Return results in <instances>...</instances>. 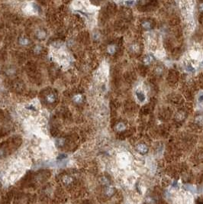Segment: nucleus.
<instances>
[{
	"label": "nucleus",
	"mask_w": 203,
	"mask_h": 204,
	"mask_svg": "<svg viewBox=\"0 0 203 204\" xmlns=\"http://www.w3.org/2000/svg\"><path fill=\"white\" fill-rule=\"evenodd\" d=\"M72 181V179L70 178V177H67L66 179H64V182H65V184H69L70 182Z\"/></svg>",
	"instance_id": "8"
},
{
	"label": "nucleus",
	"mask_w": 203,
	"mask_h": 204,
	"mask_svg": "<svg viewBox=\"0 0 203 204\" xmlns=\"http://www.w3.org/2000/svg\"><path fill=\"white\" fill-rule=\"evenodd\" d=\"M124 128H125V126H124V125H123L122 123H120V124H118V126H117L118 130H122Z\"/></svg>",
	"instance_id": "9"
},
{
	"label": "nucleus",
	"mask_w": 203,
	"mask_h": 204,
	"mask_svg": "<svg viewBox=\"0 0 203 204\" xmlns=\"http://www.w3.org/2000/svg\"><path fill=\"white\" fill-rule=\"evenodd\" d=\"M176 184H177V183L175 181V182H174V184H173V186H176Z\"/></svg>",
	"instance_id": "14"
},
{
	"label": "nucleus",
	"mask_w": 203,
	"mask_h": 204,
	"mask_svg": "<svg viewBox=\"0 0 203 204\" xmlns=\"http://www.w3.org/2000/svg\"><path fill=\"white\" fill-rule=\"evenodd\" d=\"M196 120H197V122H203V117H202V116H199V117H198L196 119Z\"/></svg>",
	"instance_id": "12"
},
{
	"label": "nucleus",
	"mask_w": 203,
	"mask_h": 204,
	"mask_svg": "<svg viewBox=\"0 0 203 204\" xmlns=\"http://www.w3.org/2000/svg\"><path fill=\"white\" fill-rule=\"evenodd\" d=\"M41 51H42V48H41V46H36L35 48V53L37 54H39L41 52Z\"/></svg>",
	"instance_id": "7"
},
{
	"label": "nucleus",
	"mask_w": 203,
	"mask_h": 204,
	"mask_svg": "<svg viewBox=\"0 0 203 204\" xmlns=\"http://www.w3.org/2000/svg\"><path fill=\"white\" fill-rule=\"evenodd\" d=\"M137 96H138V99L140 102H143L144 99H145V96L142 93H140V92H137Z\"/></svg>",
	"instance_id": "5"
},
{
	"label": "nucleus",
	"mask_w": 203,
	"mask_h": 204,
	"mask_svg": "<svg viewBox=\"0 0 203 204\" xmlns=\"http://www.w3.org/2000/svg\"><path fill=\"white\" fill-rule=\"evenodd\" d=\"M45 99H46V101H47V103L52 104V103L54 102L55 100H56V96H55L54 93H50L49 94H47L46 96V98H45Z\"/></svg>",
	"instance_id": "1"
},
{
	"label": "nucleus",
	"mask_w": 203,
	"mask_h": 204,
	"mask_svg": "<svg viewBox=\"0 0 203 204\" xmlns=\"http://www.w3.org/2000/svg\"><path fill=\"white\" fill-rule=\"evenodd\" d=\"M138 151L139 152H140V153H142V154H145V153H147V148L145 146V145H144V144H140V145H138Z\"/></svg>",
	"instance_id": "2"
},
{
	"label": "nucleus",
	"mask_w": 203,
	"mask_h": 204,
	"mask_svg": "<svg viewBox=\"0 0 203 204\" xmlns=\"http://www.w3.org/2000/svg\"><path fill=\"white\" fill-rule=\"evenodd\" d=\"M198 100H199V101H202L203 100V96H201L199 97V99H198Z\"/></svg>",
	"instance_id": "13"
},
{
	"label": "nucleus",
	"mask_w": 203,
	"mask_h": 204,
	"mask_svg": "<svg viewBox=\"0 0 203 204\" xmlns=\"http://www.w3.org/2000/svg\"><path fill=\"white\" fill-rule=\"evenodd\" d=\"M37 36H38V37H39V38H44V37L46 36V34H45V32L44 31H38V32H37Z\"/></svg>",
	"instance_id": "4"
},
{
	"label": "nucleus",
	"mask_w": 203,
	"mask_h": 204,
	"mask_svg": "<svg viewBox=\"0 0 203 204\" xmlns=\"http://www.w3.org/2000/svg\"><path fill=\"white\" fill-rule=\"evenodd\" d=\"M186 70H187L188 71H189V72H193V71H194V68L192 67V66H190V65L187 66V67H186Z\"/></svg>",
	"instance_id": "10"
},
{
	"label": "nucleus",
	"mask_w": 203,
	"mask_h": 204,
	"mask_svg": "<svg viewBox=\"0 0 203 204\" xmlns=\"http://www.w3.org/2000/svg\"><path fill=\"white\" fill-rule=\"evenodd\" d=\"M73 101L76 103H80L82 101V96L80 95H76L73 97Z\"/></svg>",
	"instance_id": "6"
},
{
	"label": "nucleus",
	"mask_w": 203,
	"mask_h": 204,
	"mask_svg": "<svg viewBox=\"0 0 203 204\" xmlns=\"http://www.w3.org/2000/svg\"><path fill=\"white\" fill-rule=\"evenodd\" d=\"M202 65H203V61H202Z\"/></svg>",
	"instance_id": "15"
},
{
	"label": "nucleus",
	"mask_w": 203,
	"mask_h": 204,
	"mask_svg": "<svg viewBox=\"0 0 203 204\" xmlns=\"http://www.w3.org/2000/svg\"><path fill=\"white\" fill-rule=\"evenodd\" d=\"M114 51H115V48H114L113 46H110V47L109 48V52L110 54H113Z\"/></svg>",
	"instance_id": "11"
},
{
	"label": "nucleus",
	"mask_w": 203,
	"mask_h": 204,
	"mask_svg": "<svg viewBox=\"0 0 203 204\" xmlns=\"http://www.w3.org/2000/svg\"><path fill=\"white\" fill-rule=\"evenodd\" d=\"M19 43L22 45H28L29 44V40L27 37H20V39H19Z\"/></svg>",
	"instance_id": "3"
}]
</instances>
